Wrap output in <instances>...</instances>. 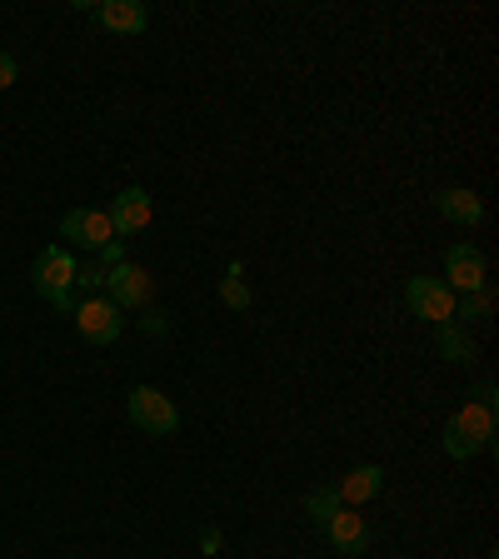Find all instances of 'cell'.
<instances>
[{
    "label": "cell",
    "instance_id": "cell-1",
    "mask_svg": "<svg viewBox=\"0 0 499 559\" xmlns=\"http://www.w3.org/2000/svg\"><path fill=\"white\" fill-rule=\"evenodd\" d=\"M75 255H70L66 245H50V250H40L35 255V270H31V285L35 295L46 305H56V310H70V290H75Z\"/></svg>",
    "mask_w": 499,
    "mask_h": 559
},
{
    "label": "cell",
    "instance_id": "cell-2",
    "mask_svg": "<svg viewBox=\"0 0 499 559\" xmlns=\"http://www.w3.org/2000/svg\"><path fill=\"white\" fill-rule=\"evenodd\" d=\"M130 409V425L145 435H175L180 430V409H175V400L165 395V390H155V384H135L126 400Z\"/></svg>",
    "mask_w": 499,
    "mask_h": 559
},
{
    "label": "cell",
    "instance_id": "cell-3",
    "mask_svg": "<svg viewBox=\"0 0 499 559\" xmlns=\"http://www.w3.org/2000/svg\"><path fill=\"white\" fill-rule=\"evenodd\" d=\"M454 300L460 295L444 285V280H430V275H415L405 285V305L415 320H425V325H450L454 320Z\"/></svg>",
    "mask_w": 499,
    "mask_h": 559
},
{
    "label": "cell",
    "instance_id": "cell-4",
    "mask_svg": "<svg viewBox=\"0 0 499 559\" xmlns=\"http://www.w3.org/2000/svg\"><path fill=\"white\" fill-rule=\"evenodd\" d=\"M105 290H110V305H116V310H145V305L155 300V280L145 265L120 260V265L105 270Z\"/></svg>",
    "mask_w": 499,
    "mask_h": 559
},
{
    "label": "cell",
    "instance_id": "cell-5",
    "mask_svg": "<svg viewBox=\"0 0 499 559\" xmlns=\"http://www.w3.org/2000/svg\"><path fill=\"white\" fill-rule=\"evenodd\" d=\"M75 330H81L85 345H116L120 330H126V310H116L105 295L81 300V305H75Z\"/></svg>",
    "mask_w": 499,
    "mask_h": 559
},
{
    "label": "cell",
    "instance_id": "cell-6",
    "mask_svg": "<svg viewBox=\"0 0 499 559\" xmlns=\"http://www.w3.org/2000/svg\"><path fill=\"white\" fill-rule=\"evenodd\" d=\"M444 285H450L454 295H475V290L489 285V265L470 240H460V245L444 250Z\"/></svg>",
    "mask_w": 499,
    "mask_h": 559
},
{
    "label": "cell",
    "instance_id": "cell-7",
    "mask_svg": "<svg viewBox=\"0 0 499 559\" xmlns=\"http://www.w3.org/2000/svg\"><path fill=\"white\" fill-rule=\"evenodd\" d=\"M60 235H66L70 245H81V250H105V245L116 240V230H110V215L105 210H70L66 221H60Z\"/></svg>",
    "mask_w": 499,
    "mask_h": 559
},
{
    "label": "cell",
    "instance_id": "cell-8",
    "mask_svg": "<svg viewBox=\"0 0 499 559\" xmlns=\"http://www.w3.org/2000/svg\"><path fill=\"white\" fill-rule=\"evenodd\" d=\"M110 230L120 235V240H130V235L151 230V190L140 186H126L116 200H110Z\"/></svg>",
    "mask_w": 499,
    "mask_h": 559
},
{
    "label": "cell",
    "instance_id": "cell-9",
    "mask_svg": "<svg viewBox=\"0 0 499 559\" xmlns=\"http://www.w3.org/2000/svg\"><path fill=\"white\" fill-rule=\"evenodd\" d=\"M95 21H100L105 31H116V35H145L151 31V11H145L140 0H105V5H95Z\"/></svg>",
    "mask_w": 499,
    "mask_h": 559
},
{
    "label": "cell",
    "instance_id": "cell-10",
    "mask_svg": "<svg viewBox=\"0 0 499 559\" xmlns=\"http://www.w3.org/2000/svg\"><path fill=\"white\" fill-rule=\"evenodd\" d=\"M325 539H330V549H335V555H360L365 545H370V530H365V520L355 510H340L335 520L325 524Z\"/></svg>",
    "mask_w": 499,
    "mask_h": 559
},
{
    "label": "cell",
    "instance_id": "cell-11",
    "mask_svg": "<svg viewBox=\"0 0 499 559\" xmlns=\"http://www.w3.org/2000/svg\"><path fill=\"white\" fill-rule=\"evenodd\" d=\"M384 489V469L380 465H355L345 479L335 485V495H340V504L345 510H355V504H365V500H375Z\"/></svg>",
    "mask_w": 499,
    "mask_h": 559
},
{
    "label": "cell",
    "instance_id": "cell-12",
    "mask_svg": "<svg viewBox=\"0 0 499 559\" xmlns=\"http://www.w3.org/2000/svg\"><path fill=\"white\" fill-rule=\"evenodd\" d=\"M454 425H460V435H465L470 444H475L479 454L489 450V444H495V405H479V400H470L465 409H460V415H454Z\"/></svg>",
    "mask_w": 499,
    "mask_h": 559
},
{
    "label": "cell",
    "instance_id": "cell-13",
    "mask_svg": "<svg viewBox=\"0 0 499 559\" xmlns=\"http://www.w3.org/2000/svg\"><path fill=\"white\" fill-rule=\"evenodd\" d=\"M435 210L454 225H479L485 221V200H479L475 190H440V195H435Z\"/></svg>",
    "mask_w": 499,
    "mask_h": 559
},
{
    "label": "cell",
    "instance_id": "cell-14",
    "mask_svg": "<svg viewBox=\"0 0 499 559\" xmlns=\"http://www.w3.org/2000/svg\"><path fill=\"white\" fill-rule=\"evenodd\" d=\"M440 330V355L444 360H454V365H470L475 360V335H470L460 320H450V325H435Z\"/></svg>",
    "mask_w": 499,
    "mask_h": 559
},
{
    "label": "cell",
    "instance_id": "cell-15",
    "mask_svg": "<svg viewBox=\"0 0 499 559\" xmlns=\"http://www.w3.org/2000/svg\"><path fill=\"white\" fill-rule=\"evenodd\" d=\"M489 314H495V295H489V285H485V290H475V295H460V300H454V320H460L465 330H470V320H489Z\"/></svg>",
    "mask_w": 499,
    "mask_h": 559
},
{
    "label": "cell",
    "instance_id": "cell-16",
    "mask_svg": "<svg viewBox=\"0 0 499 559\" xmlns=\"http://www.w3.org/2000/svg\"><path fill=\"white\" fill-rule=\"evenodd\" d=\"M345 510V504H340V495H335V485L330 489H310V495H305V514H310L314 524H320V530H325L330 520H335V514Z\"/></svg>",
    "mask_w": 499,
    "mask_h": 559
},
{
    "label": "cell",
    "instance_id": "cell-17",
    "mask_svg": "<svg viewBox=\"0 0 499 559\" xmlns=\"http://www.w3.org/2000/svg\"><path fill=\"white\" fill-rule=\"evenodd\" d=\"M221 300L230 305V310H250V300H256V295H250V285L240 280V265H230V275L221 280Z\"/></svg>",
    "mask_w": 499,
    "mask_h": 559
},
{
    "label": "cell",
    "instance_id": "cell-18",
    "mask_svg": "<svg viewBox=\"0 0 499 559\" xmlns=\"http://www.w3.org/2000/svg\"><path fill=\"white\" fill-rule=\"evenodd\" d=\"M444 454H454V460H475V444H470L465 440V435H460V425H454V419H450V425H444Z\"/></svg>",
    "mask_w": 499,
    "mask_h": 559
},
{
    "label": "cell",
    "instance_id": "cell-19",
    "mask_svg": "<svg viewBox=\"0 0 499 559\" xmlns=\"http://www.w3.org/2000/svg\"><path fill=\"white\" fill-rule=\"evenodd\" d=\"M75 285H81V290H100V285H105V265H81V270H75Z\"/></svg>",
    "mask_w": 499,
    "mask_h": 559
},
{
    "label": "cell",
    "instance_id": "cell-20",
    "mask_svg": "<svg viewBox=\"0 0 499 559\" xmlns=\"http://www.w3.org/2000/svg\"><path fill=\"white\" fill-rule=\"evenodd\" d=\"M15 81H21V60H15V56H5V50H0V91H11Z\"/></svg>",
    "mask_w": 499,
    "mask_h": 559
},
{
    "label": "cell",
    "instance_id": "cell-21",
    "mask_svg": "<svg viewBox=\"0 0 499 559\" xmlns=\"http://www.w3.org/2000/svg\"><path fill=\"white\" fill-rule=\"evenodd\" d=\"M120 260H126V250H120V240H110V245L100 250V265L110 270V265H120Z\"/></svg>",
    "mask_w": 499,
    "mask_h": 559
},
{
    "label": "cell",
    "instance_id": "cell-22",
    "mask_svg": "<svg viewBox=\"0 0 499 559\" xmlns=\"http://www.w3.org/2000/svg\"><path fill=\"white\" fill-rule=\"evenodd\" d=\"M140 330H145V335H165V314H161V310H151L145 320H140Z\"/></svg>",
    "mask_w": 499,
    "mask_h": 559
},
{
    "label": "cell",
    "instance_id": "cell-23",
    "mask_svg": "<svg viewBox=\"0 0 499 559\" xmlns=\"http://www.w3.org/2000/svg\"><path fill=\"white\" fill-rule=\"evenodd\" d=\"M200 545H205L210 555H215V549H221V530H205V535H200Z\"/></svg>",
    "mask_w": 499,
    "mask_h": 559
}]
</instances>
